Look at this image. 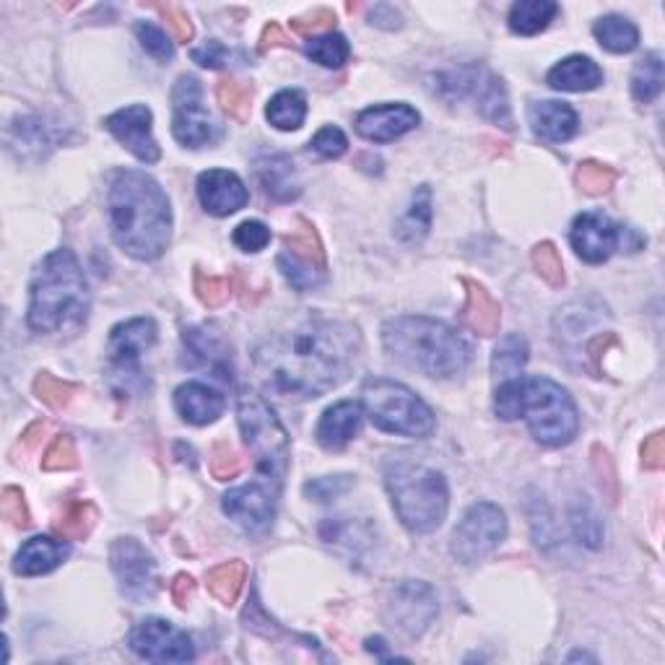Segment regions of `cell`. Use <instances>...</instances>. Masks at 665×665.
<instances>
[{"label": "cell", "instance_id": "1", "mask_svg": "<svg viewBox=\"0 0 665 665\" xmlns=\"http://www.w3.org/2000/svg\"><path fill=\"white\" fill-rule=\"evenodd\" d=\"M362 351L357 325L304 315L255 349V370L266 391L281 398H320L349 377Z\"/></svg>", "mask_w": 665, "mask_h": 665}, {"label": "cell", "instance_id": "2", "mask_svg": "<svg viewBox=\"0 0 665 665\" xmlns=\"http://www.w3.org/2000/svg\"><path fill=\"white\" fill-rule=\"evenodd\" d=\"M108 216L120 250L136 260H157L172 237L169 198L154 177L138 169L117 172L110 185Z\"/></svg>", "mask_w": 665, "mask_h": 665}, {"label": "cell", "instance_id": "3", "mask_svg": "<svg viewBox=\"0 0 665 665\" xmlns=\"http://www.w3.org/2000/svg\"><path fill=\"white\" fill-rule=\"evenodd\" d=\"M89 309V284L76 255L66 247L49 252L30 286V328L45 336H74L87 325Z\"/></svg>", "mask_w": 665, "mask_h": 665}, {"label": "cell", "instance_id": "4", "mask_svg": "<svg viewBox=\"0 0 665 665\" xmlns=\"http://www.w3.org/2000/svg\"><path fill=\"white\" fill-rule=\"evenodd\" d=\"M499 419H526L530 435L546 448L570 444L579 431V416L570 393L546 377L505 380L494 395Z\"/></svg>", "mask_w": 665, "mask_h": 665}, {"label": "cell", "instance_id": "5", "mask_svg": "<svg viewBox=\"0 0 665 665\" xmlns=\"http://www.w3.org/2000/svg\"><path fill=\"white\" fill-rule=\"evenodd\" d=\"M382 343L401 364L437 380L463 374L473 353L469 341L450 325L416 315L393 317L382 325Z\"/></svg>", "mask_w": 665, "mask_h": 665}, {"label": "cell", "instance_id": "6", "mask_svg": "<svg viewBox=\"0 0 665 665\" xmlns=\"http://www.w3.org/2000/svg\"><path fill=\"white\" fill-rule=\"evenodd\" d=\"M385 486L395 512L408 530L431 533L442 526L450 507V492L440 471L398 460L387 469Z\"/></svg>", "mask_w": 665, "mask_h": 665}, {"label": "cell", "instance_id": "7", "mask_svg": "<svg viewBox=\"0 0 665 665\" xmlns=\"http://www.w3.org/2000/svg\"><path fill=\"white\" fill-rule=\"evenodd\" d=\"M237 421L258 465V481L281 489L289 469V435L284 424L260 395L250 391L239 395Z\"/></svg>", "mask_w": 665, "mask_h": 665}, {"label": "cell", "instance_id": "8", "mask_svg": "<svg viewBox=\"0 0 665 665\" xmlns=\"http://www.w3.org/2000/svg\"><path fill=\"white\" fill-rule=\"evenodd\" d=\"M362 406L374 427L387 435L424 440L435 431V414L414 391L387 377L367 380L362 385Z\"/></svg>", "mask_w": 665, "mask_h": 665}, {"label": "cell", "instance_id": "9", "mask_svg": "<svg viewBox=\"0 0 665 665\" xmlns=\"http://www.w3.org/2000/svg\"><path fill=\"white\" fill-rule=\"evenodd\" d=\"M440 91L448 99H465L471 97L476 102V110L492 123L501 127H512V112H509L507 89L501 79L492 74V70L481 66H465L450 74L440 76Z\"/></svg>", "mask_w": 665, "mask_h": 665}, {"label": "cell", "instance_id": "10", "mask_svg": "<svg viewBox=\"0 0 665 665\" xmlns=\"http://www.w3.org/2000/svg\"><path fill=\"white\" fill-rule=\"evenodd\" d=\"M505 536L507 518L501 507L492 501H478L458 522L450 551L460 564H478L505 541Z\"/></svg>", "mask_w": 665, "mask_h": 665}, {"label": "cell", "instance_id": "11", "mask_svg": "<svg viewBox=\"0 0 665 665\" xmlns=\"http://www.w3.org/2000/svg\"><path fill=\"white\" fill-rule=\"evenodd\" d=\"M440 613L435 587L421 579H403L391 590L385 604V619L406 636H421Z\"/></svg>", "mask_w": 665, "mask_h": 665}, {"label": "cell", "instance_id": "12", "mask_svg": "<svg viewBox=\"0 0 665 665\" xmlns=\"http://www.w3.org/2000/svg\"><path fill=\"white\" fill-rule=\"evenodd\" d=\"M172 133L182 146L201 148L216 138V125L203 108V91L195 76H180L172 89Z\"/></svg>", "mask_w": 665, "mask_h": 665}, {"label": "cell", "instance_id": "13", "mask_svg": "<svg viewBox=\"0 0 665 665\" xmlns=\"http://www.w3.org/2000/svg\"><path fill=\"white\" fill-rule=\"evenodd\" d=\"M127 645L148 663H190L195 657L193 640L182 629L157 617L138 621L127 636Z\"/></svg>", "mask_w": 665, "mask_h": 665}, {"label": "cell", "instance_id": "14", "mask_svg": "<svg viewBox=\"0 0 665 665\" xmlns=\"http://www.w3.org/2000/svg\"><path fill=\"white\" fill-rule=\"evenodd\" d=\"M110 567L115 572L120 590H123L127 598L144 600L154 596V587H157V562H154L151 551H146L144 543L131 539V536L112 541Z\"/></svg>", "mask_w": 665, "mask_h": 665}, {"label": "cell", "instance_id": "15", "mask_svg": "<svg viewBox=\"0 0 665 665\" xmlns=\"http://www.w3.org/2000/svg\"><path fill=\"white\" fill-rule=\"evenodd\" d=\"M281 489L266 484V481H250V484L239 486L224 494L222 509L235 520L239 528L247 533H266L275 518V507H279Z\"/></svg>", "mask_w": 665, "mask_h": 665}, {"label": "cell", "instance_id": "16", "mask_svg": "<svg viewBox=\"0 0 665 665\" xmlns=\"http://www.w3.org/2000/svg\"><path fill=\"white\" fill-rule=\"evenodd\" d=\"M624 235L627 226L613 224L611 218L604 214H596V211H587V214H579L575 222H572V247L585 263H606L611 258L617 247H624Z\"/></svg>", "mask_w": 665, "mask_h": 665}, {"label": "cell", "instance_id": "17", "mask_svg": "<svg viewBox=\"0 0 665 665\" xmlns=\"http://www.w3.org/2000/svg\"><path fill=\"white\" fill-rule=\"evenodd\" d=\"M157 336L159 328L151 317H136V320L115 325L108 341V357L115 374L123 380L138 374L140 357L157 343Z\"/></svg>", "mask_w": 665, "mask_h": 665}, {"label": "cell", "instance_id": "18", "mask_svg": "<svg viewBox=\"0 0 665 665\" xmlns=\"http://www.w3.org/2000/svg\"><path fill=\"white\" fill-rule=\"evenodd\" d=\"M154 115L146 104H131L104 120V127L144 165H157L161 148L154 138Z\"/></svg>", "mask_w": 665, "mask_h": 665}, {"label": "cell", "instance_id": "19", "mask_svg": "<svg viewBox=\"0 0 665 665\" xmlns=\"http://www.w3.org/2000/svg\"><path fill=\"white\" fill-rule=\"evenodd\" d=\"M419 125V112L406 102H387L359 112L357 133L374 144H391Z\"/></svg>", "mask_w": 665, "mask_h": 665}, {"label": "cell", "instance_id": "20", "mask_svg": "<svg viewBox=\"0 0 665 665\" xmlns=\"http://www.w3.org/2000/svg\"><path fill=\"white\" fill-rule=\"evenodd\" d=\"M198 198L211 216H232L247 206L250 193L229 169H208L198 177Z\"/></svg>", "mask_w": 665, "mask_h": 665}, {"label": "cell", "instance_id": "21", "mask_svg": "<svg viewBox=\"0 0 665 665\" xmlns=\"http://www.w3.org/2000/svg\"><path fill=\"white\" fill-rule=\"evenodd\" d=\"M255 177L263 193L279 203H292L302 195L300 177L286 154H266L255 159Z\"/></svg>", "mask_w": 665, "mask_h": 665}, {"label": "cell", "instance_id": "22", "mask_svg": "<svg viewBox=\"0 0 665 665\" xmlns=\"http://www.w3.org/2000/svg\"><path fill=\"white\" fill-rule=\"evenodd\" d=\"M224 395L203 382H185L174 391V408L188 424L206 427L224 414Z\"/></svg>", "mask_w": 665, "mask_h": 665}, {"label": "cell", "instance_id": "23", "mask_svg": "<svg viewBox=\"0 0 665 665\" xmlns=\"http://www.w3.org/2000/svg\"><path fill=\"white\" fill-rule=\"evenodd\" d=\"M362 429V406L357 401H341L330 406L317 424V442L325 450H343Z\"/></svg>", "mask_w": 665, "mask_h": 665}, {"label": "cell", "instance_id": "24", "mask_svg": "<svg viewBox=\"0 0 665 665\" xmlns=\"http://www.w3.org/2000/svg\"><path fill=\"white\" fill-rule=\"evenodd\" d=\"M5 140H9V148L19 159L32 161L45 159L58 144V136L42 117H19L9 125Z\"/></svg>", "mask_w": 665, "mask_h": 665}, {"label": "cell", "instance_id": "25", "mask_svg": "<svg viewBox=\"0 0 665 665\" xmlns=\"http://www.w3.org/2000/svg\"><path fill=\"white\" fill-rule=\"evenodd\" d=\"M533 133L549 144H564L577 133V112L567 102H533L528 110Z\"/></svg>", "mask_w": 665, "mask_h": 665}, {"label": "cell", "instance_id": "26", "mask_svg": "<svg viewBox=\"0 0 665 665\" xmlns=\"http://www.w3.org/2000/svg\"><path fill=\"white\" fill-rule=\"evenodd\" d=\"M465 286V307H463V325L476 336H497L501 323V309L494 302V296L486 292L478 281L463 279Z\"/></svg>", "mask_w": 665, "mask_h": 665}, {"label": "cell", "instance_id": "27", "mask_svg": "<svg viewBox=\"0 0 665 665\" xmlns=\"http://www.w3.org/2000/svg\"><path fill=\"white\" fill-rule=\"evenodd\" d=\"M68 546L60 541L45 539V536H34L19 549L16 559H13V572L21 577H40L60 567L63 559L68 556Z\"/></svg>", "mask_w": 665, "mask_h": 665}, {"label": "cell", "instance_id": "28", "mask_svg": "<svg viewBox=\"0 0 665 665\" xmlns=\"http://www.w3.org/2000/svg\"><path fill=\"white\" fill-rule=\"evenodd\" d=\"M549 87L556 91H593L604 83V70L598 68L596 60L587 55H570L562 63H556L546 76Z\"/></svg>", "mask_w": 665, "mask_h": 665}, {"label": "cell", "instance_id": "29", "mask_svg": "<svg viewBox=\"0 0 665 665\" xmlns=\"http://www.w3.org/2000/svg\"><path fill=\"white\" fill-rule=\"evenodd\" d=\"M182 343L195 362L206 364L224 382H232V357L222 338L214 330L206 328H188L182 332Z\"/></svg>", "mask_w": 665, "mask_h": 665}, {"label": "cell", "instance_id": "30", "mask_svg": "<svg viewBox=\"0 0 665 665\" xmlns=\"http://www.w3.org/2000/svg\"><path fill=\"white\" fill-rule=\"evenodd\" d=\"M284 255L296 260V263L317 268V271L328 273V260H325L323 239L317 229L307 218H294L292 229L284 235Z\"/></svg>", "mask_w": 665, "mask_h": 665}, {"label": "cell", "instance_id": "31", "mask_svg": "<svg viewBox=\"0 0 665 665\" xmlns=\"http://www.w3.org/2000/svg\"><path fill=\"white\" fill-rule=\"evenodd\" d=\"M559 13V5L554 0H518L509 9V30L522 37H533L546 30Z\"/></svg>", "mask_w": 665, "mask_h": 665}, {"label": "cell", "instance_id": "32", "mask_svg": "<svg viewBox=\"0 0 665 665\" xmlns=\"http://www.w3.org/2000/svg\"><path fill=\"white\" fill-rule=\"evenodd\" d=\"M431 229V190L429 185H421L412 198V206L406 208V214L401 216V222L395 224V235L401 243L416 245L429 235Z\"/></svg>", "mask_w": 665, "mask_h": 665}, {"label": "cell", "instance_id": "33", "mask_svg": "<svg viewBox=\"0 0 665 665\" xmlns=\"http://www.w3.org/2000/svg\"><path fill=\"white\" fill-rule=\"evenodd\" d=\"M268 123L279 131H300L304 117H307V97L296 89L279 91L266 108Z\"/></svg>", "mask_w": 665, "mask_h": 665}, {"label": "cell", "instance_id": "34", "mask_svg": "<svg viewBox=\"0 0 665 665\" xmlns=\"http://www.w3.org/2000/svg\"><path fill=\"white\" fill-rule=\"evenodd\" d=\"M593 34H596L600 47H606L608 53L617 55L632 53V49L640 45V32H636V26L629 19L617 16V13L598 19V24L593 26Z\"/></svg>", "mask_w": 665, "mask_h": 665}, {"label": "cell", "instance_id": "35", "mask_svg": "<svg viewBox=\"0 0 665 665\" xmlns=\"http://www.w3.org/2000/svg\"><path fill=\"white\" fill-rule=\"evenodd\" d=\"M208 590L222 606H235L239 600V593L247 583V567L245 562L239 559H232V562L218 564L208 572Z\"/></svg>", "mask_w": 665, "mask_h": 665}, {"label": "cell", "instance_id": "36", "mask_svg": "<svg viewBox=\"0 0 665 665\" xmlns=\"http://www.w3.org/2000/svg\"><path fill=\"white\" fill-rule=\"evenodd\" d=\"M99 520L97 507L87 499H76L63 509L60 518L55 520V533L66 541H87Z\"/></svg>", "mask_w": 665, "mask_h": 665}, {"label": "cell", "instance_id": "37", "mask_svg": "<svg viewBox=\"0 0 665 665\" xmlns=\"http://www.w3.org/2000/svg\"><path fill=\"white\" fill-rule=\"evenodd\" d=\"M528 364V341L520 336V332H509V336L501 338L494 349L492 357V372L505 380L518 377V372H522V367Z\"/></svg>", "mask_w": 665, "mask_h": 665}, {"label": "cell", "instance_id": "38", "mask_svg": "<svg viewBox=\"0 0 665 665\" xmlns=\"http://www.w3.org/2000/svg\"><path fill=\"white\" fill-rule=\"evenodd\" d=\"M663 91V55L650 53L632 70V97L640 104L655 102Z\"/></svg>", "mask_w": 665, "mask_h": 665}, {"label": "cell", "instance_id": "39", "mask_svg": "<svg viewBox=\"0 0 665 665\" xmlns=\"http://www.w3.org/2000/svg\"><path fill=\"white\" fill-rule=\"evenodd\" d=\"M304 53L313 58L317 66L323 68H341L346 60H349L351 47L346 42L343 34L338 32H328L320 34V37H309L304 42Z\"/></svg>", "mask_w": 665, "mask_h": 665}, {"label": "cell", "instance_id": "40", "mask_svg": "<svg viewBox=\"0 0 665 665\" xmlns=\"http://www.w3.org/2000/svg\"><path fill=\"white\" fill-rule=\"evenodd\" d=\"M570 526H572V530H575L579 543H585L587 549L604 546V522H600L598 512L593 509V505L585 497L577 499L575 505H572Z\"/></svg>", "mask_w": 665, "mask_h": 665}, {"label": "cell", "instance_id": "41", "mask_svg": "<svg viewBox=\"0 0 665 665\" xmlns=\"http://www.w3.org/2000/svg\"><path fill=\"white\" fill-rule=\"evenodd\" d=\"M76 391H79V387H76L74 382L55 377V374L49 372H40L37 377H34V395H37L45 406L55 408V412H63V408L74 401Z\"/></svg>", "mask_w": 665, "mask_h": 665}, {"label": "cell", "instance_id": "42", "mask_svg": "<svg viewBox=\"0 0 665 665\" xmlns=\"http://www.w3.org/2000/svg\"><path fill=\"white\" fill-rule=\"evenodd\" d=\"M216 99L222 104V110L226 115L237 117V120H247L252 112V89L245 87L235 79H222L216 87Z\"/></svg>", "mask_w": 665, "mask_h": 665}, {"label": "cell", "instance_id": "43", "mask_svg": "<svg viewBox=\"0 0 665 665\" xmlns=\"http://www.w3.org/2000/svg\"><path fill=\"white\" fill-rule=\"evenodd\" d=\"M575 182L585 195H604L617 182V169L600 161H583L575 172Z\"/></svg>", "mask_w": 665, "mask_h": 665}, {"label": "cell", "instance_id": "44", "mask_svg": "<svg viewBox=\"0 0 665 665\" xmlns=\"http://www.w3.org/2000/svg\"><path fill=\"white\" fill-rule=\"evenodd\" d=\"M530 263H533V268L539 271V275L546 281L549 286L559 289L564 284V266H562V258H559L556 245H551V243L536 245L533 250H530Z\"/></svg>", "mask_w": 665, "mask_h": 665}, {"label": "cell", "instance_id": "45", "mask_svg": "<svg viewBox=\"0 0 665 665\" xmlns=\"http://www.w3.org/2000/svg\"><path fill=\"white\" fill-rule=\"evenodd\" d=\"M42 469L49 473L79 469V452H76L74 437H68V435L55 437L45 455H42Z\"/></svg>", "mask_w": 665, "mask_h": 665}, {"label": "cell", "instance_id": "46", "mask_svg": "<svg viewBox=\"0 0 665 665\" xmlns=\"http://www.w3.org/2000/svg\"><path fill=\"white\" fill-rule=\"evenodd\" d=\"M279 271L284 273L286 284H292L296 292H307V289L320 286L325 281V275H328L325 271H317V268L296 263V260H292L284 252L279 255Z\"/></svg>", "mask_w": 665, "mask_h": 665}, {"label": "cell", "instance_id": "47", "mask_svg": "<svg viewBox=\"0 0 665 665\" xmlns=\"http://www.w3.org/2000/svg\"><path fill=\"white\" fill-rule=\"evenodd\" d=\"M243 458H239V452L232 448L229 442H216L214 450H211L208 458V469L211 476L216 481H232L237 478L239 473H243Z\"/></svg>", "mask_w": 665, "mask_h": 665}, {"label": "cell", "instance_id": "48", "mask_svg": "<svg viewBox=\"0 0 665 665\" xmlns=\"http://www.w3.org/2000/svg\"><path fill=\"white\" fill-rule=\"evenodd\" d=\"M195 294L206 307H222V304L229 302L232 286L229 281L218 279V275L195 271Z\"/></svg>", "mask_w": 665, "mask_h": 665}, {"label": "cell", "instance_id": "49", "mask_svg": "<svg viewBox=\"0 0 665 665\" xmlns=\"http://www.w3.org/2000/svg\"><path fill=\"white\" fill-rule=\"evenodd\" d=\"M0 515H3V520H9L13 528L30 526L32 515L30 507H26L24 492L16 489V486H5L3 494H0Z\"/></svg>", "mask_w": 665, "mask_h": 665}, {"label": "cell", "instance_id": "50", "mask_svg": "<svg viewBox=\"0 0 665 665\" xmlns=\"http://www.w3.org/2000/svg\"><path fill=\"white\" fill-rule=\"evenodd\" d=\"M136 34H138V42L144 45L148 55H154L157 60H172L174 47H172V42H169L167 34L159 30V26L148 24V21H140V24L136 26Z\"/></svg>", "mask_w": 665, "mask_h": 665}, {"label": "cell", "instance_id": "51", "mask_svg": "<svg viewBox=\"0 0 665 665\" xmlns=\"http://www.w3.org/2000/svg\"><path fill=\"white\" fill-rule=\"evenodd\" d=\"M154 9H157L159 16L167 21V26L172 30L177 42H182V45L193 42L195 26H193V21H190L185 9H180V5H174V3H157Z\"/></svg>", "mask_w": 665, "mask_h": 665}, {"label": "cell", "instance_id": "52", "mask_svg": "<svg viewBox=\"0 0 665 665\" xmlns=\"http://www.w3.org/2000/svg\"><path fill=\"white\" fill-rule=\"evenodd\" d=\"M351 486H353L351 476H323V478L309 481V484H304V494L315 501H330L349 492Z\"/></svg>", "mask_w": 665, "mask_h": 665}, {"label": "cell", "instance_id": "53", "mask_svg": "<svg viewBox=\"0 0 665 665\" xmlns=\"http://www.w3.org/2000/svg\"><path fill=\"white\" fill-rule=\"evenodd\" d=\"M313 148L320 154L323 159H338L343 157L346 148H349V138L341 127L336 125H325L323 131H317V136L313 138Z\"/></svg>", "mask_w": 665, "mask_h": 665}, {"label": "cell", "instance_id": "54", "mask_svg": "<svg viewBox=\"0 0 665 665\" xmlns=\"http://www.w3.org/2000/svg\"><path fill=\"white\" fill-rule=\"evenodd\" d=\"M271 243V229L263 222H243L235 229V245L245 252H260Z\"/></svg>", "mask_w": 665, "mask_h": 665}, {"label": "cell", "instance_id": "55", "mask_svg": "<svg viewBox=\"0 0 665 665\" xmlns=\"http://www.w3.org/2000/svg\"><path fill=\"white\" fill-rule=\"evenodd\" d=\"M332 26H336V13L330 9H315L313 13H307V16L292 21V30L307 40L313 37V34L320 37V34L332 32Z\"/></svg>", "mask_w": 665, "mask_h": 665}, {"label": "cell", "instance_id": "56", "mask_svg": "<svg viewBox=\"0 0 665 665\" xmlns=\"http://www.w3.org/2000/svg\"><path fill=\"white\" fill-rule=\"evenodd\" d=\"M229 58H232L229 49H226L222 42H216V40H208L203 47L193 49V60L203 68H224Z\"/></svg>", "mask_w": 665, "mask_h": 665}, {"label": "cell", "instance_id": "57", "mask_svg": "<svg viewBox=\"0 0 665 665\" xmlns=\"http://www.w3.org/2000/svg\"><path fill=\"white\" fill-rule=\"evenodd\" d=\"M642 465L647 471H661L665 469V435L663 431H655L650 435L645 442H642Z\"/></svg>", "mask_w": 665, "mask_h": 665}, {"label": "cell", "instance_id": "58", "mask_svg": "<svg viewBox=\"0 0 665 665\" xmlns=\"http://www.w3.org/2000/svg\"><path fill=\"white\" fill-rule=\"evenodd\" d=\"M593 469H596L600 484H611L613 494H617V471H613L611 458H608V452L604 448H593Z\"/></svg>", "mask_w": 665, "mask_h": 665}, {"label": "cell", "instance_id": "59", "mask_svg": "<svg viewBox=\"0 0 665 665\" xmlns=\"http://www.w3.org/2000/svg\"><path fill=\"white\" fill-rule=\"evenodd\" d=\"M195 598V579L190 575H177L172 579V600L180 608H188Z\"/></svg>", "mask_w": 665, "mask_h": 665}, {"label": "cell", "instance_id": "60", "mask_svg": "<svg viewBox=\"0 0 665 665\" xmlns=\"http://www.w3.org/2000/svg\"><path fill=\"white\" fill-rule=\"evenodd\" d=\"M289 45H292V40H289V34L281 30L275 21H271V24L263 30V34H260V53H268V49L273 47H289Z\"/></svg>", "mask_w": 665, "mask_h": 665}]
</instances>
